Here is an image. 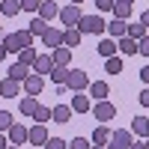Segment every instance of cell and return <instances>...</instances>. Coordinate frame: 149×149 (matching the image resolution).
Here are the masks:
<instances>
[{"mask_svg":"<svg viewBox=\"0 0 149 149\" xmlns=\"http://www.w3.org/2000/svg\"><path fill=\"white\" fill-rule=\"evenodd\" d=\"M3 45H6V51H9V54H18L21 48H30V45H33V36H30L27 30L6 33V36H3Z\"/></svg>","mask_w":149,"mask_h":149,"instance_id":"obj_1","label":"cell"},{"mask_svg":"<svg viewBox=\"0 0 149 149\" xmlns=\"http://www.w3.org/2000/svg\"><path fill=\"white\" fill-rule=\"evenodd\" d=\"M104 27H107V21L98 18V15H81V21H78V30L81 33H90V36H102Z\"/></svg>","mask_w":149,"mask_h":149,"instance_id":"obj_2","label":"cell"},{"mask_svg":"<svg viewBox=\"0 0 149 149\" xmlns=\"http://www.w3.org/2000/svg\"><path fill=\"white\" fill-rule=\"evenodd\" d=\"M66 86H69L72 93H84L86 86H90V74H86V72H81V69H72V72H69Z\"/></svg>","mask_w":149,"mask_h":149,"instance_id":"obj_3","label":"cell"},{"mask_svg":"<svg viewBox=\"0 0 149 149\" xmlns=\"http://www.w3.org/2000/svg\"><path fill=\"white\" fill-rule=\"evenodd\" d=\"M134 143L131 131L128 128H119V131H110V140H107V149H128Z\"/></svg>","mask_w":149,"mask_h":149,"instance_id":"obj_4","label":"cell"},{"mask_svg":"<svg viewBox=\"0 0 149 149\" xmlns=\"http://www.w3.org/2000/svg\"><path fill=\"white\" fill-rule=\"evenodd\" d=\"M81 15H84V12H81V6H74V3H69V6H63V9H60V21H63L66 24V27H78V21H81Z\"/></svg>","mask_w":149,"mask_h":149,"instance_id":"obj_5","label":"cell"},{"mask_svg":"<svg viewBox=\"0 0 149 149\" xmlns=\"http://www.w3.org/2000/svg\"><path fill=\"white\" fill-rule=\"evenodd\" d=\"M42 90H45V78L36 74V72H30L27 78H24V93H27V95H39Z\"/></svg>","mask_w":149,"mask_h":149,"instance_id":"obj_6","label":"cell"},{"mask_svg":"<svg viewBox=\"0 0 149 149\" xmlns=\"http://www.w3.org/2000/svg\"><path fill=\"white\" fill-rule=\"evenodd\" d=\"M27 125H21V122H12L9 125V131H6V137H9V143H15V146H24L27 143Z\"/></svg>","mask_w":149,"mask_h":149,"instance_id":"obj_7","label":"cell"},{"mask_svg":"<svg viewBox=\"0 0 149 149\" xmlns=\"http://www.w3.org/2000/svg\"><path fill=\"white\" fill-rule=\"evenodd\" d=\"M93 113H95V119H98V122H107V119H113V116H116V107L110 104L107 98H102V102H95Z\"/></svg>","mask_w":149,"mask_h":149,"instance_id":"obj_8","label":"cell"},{"mask_svg":"<svg viewBox=\"0 0 149 149\" xmlns=\"http://www.w3.org/2000/svg\"><path fill=\"white\" fill-rule=\"evenodd\" d=\"M36 74H42V78H45V74H51L57 66H54V60H51V54H39V57H36V63L30 66Z\"/></svg>","mask_w":149,"mask_h":149,"instance_id":"obj_9","label":"cell"},{"mask_svg":"<svg viewBox=\"0 0 149 149\" xmlns=\"http://www.w3.org/2000/svg\"><path fill=\"white\" fill-rule=\"evenodd\" d=\"M72 110L74 113H90L93 110V98L84 93H72Z\"/></svg>","mask_w":149,"mask_h":149,"instance_id":"obj_10","label":"cell"},{"mask_svg":"<svg viewBox=\"0 0 149 149\" xmlns=\"http://www.w3.org/2000/svg\"><path fill=\"white\" fill-rule=\"evenodd\" d=\"M39 39L45 42V48H51V51H54V48H60V45H63V30H57V27H48V30L39 36Z\"/></svg>","mask_w":149,"mask_h":149,"instance_id":"obj_11","label":"cell"},{"mask_svg":"<svg viewBox=\"0 0 149 149\" xmlns=\"http://www.w3.org/2000/svg\"><path fill=\"white\" fill-rule=\"evenodd\" d=\"M27 143H33V146H45L48 143V131H45L42 122H36V125L27 131Z\"/></svg>","mask_w":149,"mask_h":149,"instance_id":"obj_12","label":"cell"},{"mask_svg":"<svg viewBox=\"0 0 149 149\" xmlns=\"http://www.w3.org/2000/svg\"><path fill=\"white\" fill-rule=\"evenodd\" d=\"M0 95H3V98H15V95H21V84L12 81V78H3V81H0Z\"/></svg>","mask_w":149,"mask_h":149,"instance_id":"obj_13","label":"cell"},{"mask_svg":"<svg viewBox=\"0 0 149 149\" xmlns=\"http://www.w3.org/2000/svg\"><path fill=\"white\" fill-rule=\"evenodd\" d=\"M104 30L110 33V39H122V36L128 33V21H122V18H113V21H110Z\"/></svg>","mask_w":149,"mask_h":149,"instance_id":"obj_14","label":"cell"},{"mask_svg":"<svg viewBox=\"0 0 149 149\" xmlns=\"http://www.w3.org/2000/svg\"><path fill=\"white\" fill-rule=\"evenodd\" d=\"M51 60H54V66H69V63H72V48H66V45L54 48V51H51Z\"/></svg>","mask_w":149,"mask_h":149,"instance_id":"obj_15","label":"cell"},{"mask_svg":"<svg viewBox=\"0 0 149 149\" xmlns=\"http://www.w3.org/2000/svg\"><path fill=\"white\" fill-rule=\"evenodd\" d=\"M90 95L95 98V102H102V98H107V93H110V86H107V81H90Z\"/></svg>","mask_w":149,"mask_h":149,"instance_id":"obj_16","label":"cell"},{"mask_svg":"<svg viewBox=\"0 0 149 149\" xmlns=\"http://www.w3.org/2000/svg\"><path fill=\"white\" fill-rule=\"evenodd\" d=\"M81 39H84V33H81L78 27H66V30H63V45H66V48H78Z\"/></svg>","mask_w":149,"mask_h":149,"instance_id":"obj_17","label":"cell"},{"mask_svg":"<svg viewBox=\"0 0 149 149\" xmlns=\"http://www.w3.org/2000/svg\"><path fill=\"white\" fill-rule=\"evenodd\" d=\"M60 15V6L54 3V0H42V6H39V18H45L48 24H51V18Z\"/></svg>","mask_w":149,"mask_h":149,"instance_id":"obj_18","label":"cell"},{"mask_svg":"<svg viewBox=\"0 0 149 149\" xmlns=\"http://www.w3.org/2000/svg\"><path fill=\"white\" fill-rule=\"evenodd\" d=\"M107 140H110V128L104 125V122H98L95 131H93V140H90V143H95V146H107Z\"/></svg>","mask_w":149,"mask_h":149,"instance_id":"obj_19","label":"cell"},{"mask_svg":"<svg viewBox=\"0 0 149 149\" xmlns=\"http://www.w3.org/2000/svg\"><path fill=\"white\" fill-rule=\"evenodd\" d=\"M21 12V0H0V15L3 18H15Z\"/></svg>","mask_w":149,"mask_h":149,"instance_id":"obj_20","label":"cell"},{"mask_svg":"<svg viewBox=\"0 0 149 149\" xmlns=\"http://www.w3.org/2000/svg\"><path fill=\"white\" fill-rule=\"evenodd\" d=\"M51 119L54 122H69L72 119V104H54L51 107Z\"/></svg>","mask_w":149,"mask_h":149,"instance_id":"obj_21","label":"cell"},{"mask_svg":"<svg viewBox=\"0 0 149 149\" xmlns=\"http://www.w3.org/2000/svg\"><path fill=\"white\" fill-rule=\"evenodd\" d=\"M131 134H137V137H149V119H146V116H134V119H131Z\"/></svg>","mask_w":149,"mask_h":149,"instance_id":"obj_22","label":"cell"},{"mask_svg":"<svg viewBox=\"0 0 149 149\" xmlns=\"http://www.w3.org/2000/svg\"><path fill=\"white\" fill-rule=\"evenodd\" d=\"M95 51L102 54L104 60H107V57H113V54L119 51V48H116V39H102V42H98V48H95Z\"/></svg>","mask_w":149,"mask_h":149,"instance_id":"obj_23","label":"cell"},{"mask_svg":"<svg viewBox=\"0 0 149 149\" xmlns=\"http://www.w3.org/2000/svg\"><path fill=\"white\" fill-rule=\"evenodd\" d=\"M27 74H30V66H24V63H15V66L9 69V74H6V78H12V81L24 84V78H27Z\"/></svg>","mask_w":149,"mask_h":149,"instance_id":"obj_24","label":"cell"},{"mask_svg":"<svg viewBox=\"0 0 149 149\" xmlns=\"http://www.w3.org/2000/svg\"><path fill=\"white\" fill-rule=\"evenodd\" d=\"M45 30H48V21H45V18H39V15H36V18L27 24V33L33 36V39H36V36H42Z\"/></svg>","mask_w":149,"mask_h":149,"instance_id":"obj_25","label":"cell"},{"mask_svg":"<svg viewBox=\"0 0 149 149\" xmlns=\"http://www.w3.org/2000/svg\"><path fill=\"white\" fill-rule=\"evenodd\" d=\"M116 48H119L122 54H128V57H131V54H137V39H131V36H122V39L116 42Z\"/></svg>","mask_w":149,"mask_h":149,"instance_id":"obj_26","label":"cell"},{"mask_svg":"<svg viewBox=\"0 0 149 149\" xmlns=\"http://www.w3.org/2000/svg\"><path fill=\"white\" fill-rule=\"evenodd\" d=\"M18 107H21V113H24V116H33V113H36V107H39V102H36V95H24Z\"/></svg>","mask_w":149,"mask_h":149,"instance_id":"obj_27","label":"cell"},{"mask_svg":"<svg viewBox=\"0 0 149 149\" xmlns=\"http://www.w3.org/2000/svg\"><path fill=\"white\" fill-rule=\"evenodd\" d=\"M36 57H39V54H36V48H33V45H30V48H21V51H18V63L33 66V63H36Z\"/></svg>","mask_w":149,"mask_h":149,"instance_id":"obj_28","label":"cell"},{"mask_svg":"<svg viewBox=\"0 0 149 149\" xmlns=\"http://www.w3.org/2000/svg\"><path fill=\"white\" fill-rule=\"evenodd\" d=\"M69 72H72V66H57L48 78H51L54 84H66V81H69Z\"/></svg>","mask_w":149,"mask_h":149,"instance_id":"obj_29","label":"cell"},{"mask_svg":"<svg viewBox=\"0 0 149 149\" xmlns=\"http://www.w3.org/2000/svg\"><path fill=\"white\" fill-rule=\"evenodd\" d=\"M104 72H107V74H119V72H122V57H116V54L107 57V60H104Z\"/></svg>","mask_w":149,"mask_h":149,"instance_id":"obj_30","label":"cell"},{"mask_svg":"<svg viewBox=\"0 0 149 149\" xmlns=\"http://www.w3.org/2000/svg\"><path fill=\"white\" fill-rule=\"evenodd\" d=\"M110 12H113V18H122V21H128V15H131V3H119V0H116Z\"/></svg>","mask_w":149,"mask_h":149,"instance_id":"obj_31","label":"cell"},{"mask_svg":"<svg viewBox=\"0 0 149 149\" xmlns=\"http://www.w3.org/2000/svg\"><path fill=\"white\" fill-rule=\"evenodd\" d=\"M33 119H36V122H42V125H45V122L51 119V107H45V104H39V107H36V113H33Z\"/></svg>","mask_w":149,"mask_h":149,"instance_id":"obj_32","label":"cell"},{"mask_svg":"<svg viewBox=\"0 0 149 149\" xmlns=\"http://www.w3.org/2000/svg\"><path fill=\"white\" fill-rule=\"evenodd\" d=\"M125 36H131V39H140V36H146V27L143 24H128V33Z\"/></svg>","mask_w":149,"mask_h":149,"instance_id":"obj_33","label":"cell"},{"mask_svg":"<svg viewBox=\"0 0 149 149\" xmlns=\"http://www.w3.org/2000/svg\"><path fill=\"white\" fill-rule=\"evenodd\" d=\"M45 149H69V143H66L63 137H48V143H45Z\"/></svg>","mask_w":149,"mask_h":149,"instance_id":"obj_34","label":"cell"},{"mask_svg":"<svg viewBox=\"0 0 149 149\" xmlns=\"http://www.w3.org/2000/svg\"><path fill=\"white\" fill-rule=\"evenodd\" d=\"M12 122H15V119H12V113H9V110H0V131H9V125H12Z\"/></svg>","mask_w":149,"mask_h":149,"instance_id":"obj_35","label":"cell"},{"mask_svg":"<svg viewBox=\"0 0 149 149\" xmlns=\"http://www.w3.org/2000/svg\"><path fill=\"white\" fill-rule=\"evenodd\" d=\"M137 54L149 57V33H146V36H140V39H137Z\"/></svg>","mask_w":149,"mask_h":149,"instance_id":"obj_36","label":"cell"},{"mask_svg":"<svg viewBox=\"0 0 149 149\" xmlns=\"http://www.w3.org/2000/svg\"><path fill=\"white\" fill-rule=\"evenodd\" d=\"M39 6H42V0H21L24 12H39Z\"/></svg>","mask_w":149,"mask_h":149,"instance_id":"obj_37","label":"cell"},{"mask_svg":"<svg viewBox=\"0 0 149 149\" xmlns=\"http://www.w3.org/2000/svg\"><path fill=\"white\" fill-rule=\"evenodd\" d=\"M90 146H93V143L86 140V137H74V140H72V149H90Z\"/></svg>","mask_w":149,"mask_h":149,"instance_id":"obj_38","label":"cell"},{"mask_svg":"<svg viewBox=\"0 0 149 149\" xmlns=\"http://www.w3.org/2000/svg\"><path fill=\"white\" fill-rule=\"evenodd\" d=\"M113 3H116V0H95V6L102 9V12H110V9H113Z\"/></svg>","mask_w":149,"mask_h":149,"instance_id":"obj_39","label":"cell"},{"mask_svg":"<svg viewBox=\"0 0 149 149\" xmlns=\"http://www.w3.org/2000/svg\"><path fill=\"white\" fill-rule=\"evenodd\" d=\"M137 98H140V104H143V107H149V90H143Z\"/></svg>","mask_w":149,"mask_h":149,"instance_id":"obj_40","label":"cell"},{"mask_svg":"<svg viewBox=\"0 0 149 149\" xmlns=\"http://www.w3.org/2000/svg\"><path fill=\"white\" fill-rule=\"evenodd\" d=\"M140 81H143V84H149V66H143V69H140Z\"/></svg>","mask_w":149,"mask_h":149,"instance_id":"obj_41","label":"cell"},{"mask_svg":"<svg viewBox=\"0 0 149 149\" xmlns=\"http://www.w3.org/2000/svg\"><path fill=\"white\" fill-rule=\"evenodd\" d=\"M9 146V137H6V131H0V149H6Z\"/></svg>","mask_w":149,"mask_h":149,"instance_id":"obj_42","label":"cell"},{"mask_svg":"<svg viewBox=\"0 0 149 149\" xmlns=\"http://www.w3.org/2000/svg\"><path fill=\"white\" fill-rule=\"evenodd\" d=\"M128 149H146V140H137V143H131Z\"/></svg>","mask_w":149,"mask_h":149,"instance_id":"obj_43","label":"cell"},{"mask_svg":"<svg viewBox=\"0 0 149 149\" xmlns=\"http://www.w3.org/2000/svg\"><path fill=\"white\" fill-rule=\"evenodd\" d=\"M6 54H9V51H6V45H3V39H0V60H6Z\"/></svg>","mask_w":149,"mask_h":149,"instance_id":"obj_44","label":"cell"},{"mask_svg":"<svg viewBox=\"0 0 149 149\" xmlns=\"http://www.w3.org/2000/svg\"><path fill=\"white\" fill-rule=\"evenodd\" d=\"M140 24H143V27H149V12H143V15H140Z\"/></svg>","mask_w":149,"mask_h":149,"instance_id":"obj_45","label":"cell"},{"mask_svg":"<svg viewBox=\"0 0 149 149\" xmlns=\"http://www.w3.org/2000/svg\"><path fill=\"white\" fill-rule=\"evenodd\" d=\"M69 3H74V6H81V3H84V0H69Z\"/></svg>","mask_w":149,"mask_h":149,"instance_id":"obj_46","label":"cell"},{"mask_svg":"<svg viewBox=\"0 0 149 149\" xmlns=\"http://www.w3.org/2000/svg\"><path fill=\"white\" fill-rule=\"evenodd\" d=\"M6 149H21V146H15V143H9V146H6Z\"/></svg>","mask_w":149,"mask_h":149,"instance_id":"obj_47","label":"cell"},{"mask_svg":"<svg viewBox=\"0 0 149 149\" xmlns=\"http://www.w3.org/2000/svg\"><path fill=\"white\" fill-rule=\"evenodd\" d=\"M90 149H107V146H95V143H93V146H90Z\"/></svg>","mask_w":149,"mask_h":149,"instance_id":"obj_48","label":"cell"},{"mask_svg":"<svg viewBox=\"0 0 149 149\" xmlns=\"http://www.w3.org/2000/svg\"><path fill=\"white\" fill-rule=\"evenodd\" d=\"M119 3H134V0H119Z\"/></svg>","mask_w":149,"mask_h":149,"instance_id":"obj_49","label":"cell"},{"mask_svg":"<svg viewBox=\"0 0 149 149\" xmlns=\"http://www.w3.org/2000/svg\"><path fill=\"white\" fill-rule=\"evenodd\" d=\"M143 140H146V149H149V137H143Z\"/></svg>","mask_w":149,"mask_h":149,"instance_id":"obj_50","label":"cell"},{"mask_svg":"<svg viewBox=\"0 0 149 149\" xmlns=\"http://www.w3.org/2000/svg\"><path fill=\"white\" fill-rule=\"evenodd\" d=\"M0 36H3V30H0Z\"/></svg>","mask_w":149,"mask_h":149,"instance_id":"obj_51","label":"cell"}]
</instances>
